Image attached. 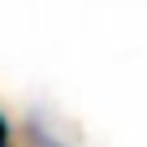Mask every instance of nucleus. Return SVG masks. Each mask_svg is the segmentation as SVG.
<instances>
[{
  "instance_id": "nucleus-1",
  "label": "nucleus",
  "mask_w": 147,
  "mask_h": 147,
  "mask_svg": "<svg viewBox=\"0 0 147 147\" xmlns=\"http://www.w3.org/2000/svg\"><path fill=\"white\" fill-rule=\"evenodd\" d=\"M0 147H13V134H9V121L0 117Z\"/></svg>"
},
{
  "instance_id": "nucleus-2",
  "label": "nucleus",
  "mask_w": 147,
  "mask_h": 147,
  "mask_svg": "<svg viewBox=\"0 0 147 147\" xmlns=\"http://www.w3.org/2000/svg\"><path fill=\"white\" fill-rule=\"evenodd\" d=\"M48 147H61V143H48Z\"/></svg>"
}]
</instances>
